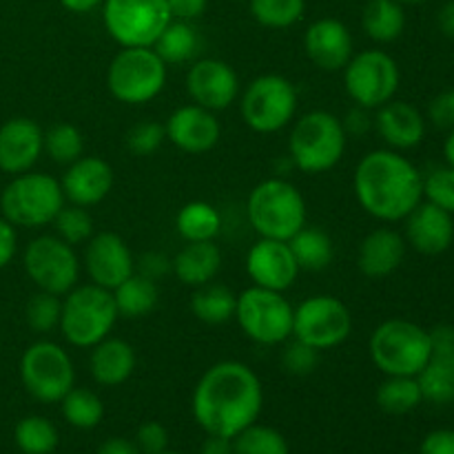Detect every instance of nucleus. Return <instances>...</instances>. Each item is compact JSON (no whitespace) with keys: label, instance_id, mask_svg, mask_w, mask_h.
Wrapping results in <instances>:
<instances>
[{"label":"nucleus","instance_id":"obj_1","mask_svg":"<svg viewBox=\"0 0 454 454\" xmlns=\"http://www.w3.org/2000/svg\"><path fill=\"white\" fill-rule=\"evenodd\" d=\"M264 408V388L253 368L226 359L200 377L191 397L195 421L207 434L233 439L255 424Z\"/></svg>","mask_w":454,"mask_h":454},{"label":"nucleus","instance_id":"obj_2","mask_svg":"<svg viewBox=\"0 0 454 454\" xmlns=\"http://www.w3.org/2000/svg\"><path fill=\"white\" fill-rule=\"evenodd\" d=\"M353 191L368 215L393 224L424 200V176L402 151L375 149L355 167Z\"/></svg>","mask_w":454,"mask_h":454},{"label":"nucleus","instance_id":"obj_3","mask_svg":"<svg viewBox=\"0 0 454 454\" xmlns=\"http://www.w3.org/2000/svg\"><path fill=\"white\" fill-rule=\"evenodd\" d=\"M348 145L341 118L331 111H309L295 120L288 136V160L306 176H322L341 162Z\"/></svg>","mask_w":454,"mask_h":454},{"label":"nucleus","instance_id":"obj_4","mask_svg":"<svg viewBox=\"0 0 454 454\" xmlns=\"http://www.w3.org/2000/svg\"><path fill=\"white\" fill-rule=\"evenodd\" d=\"M306 215L304 195L284 177H266L248 193V224L260 238L288 242L301 226H306Z\"/></svg>","mask_w":454,"mask_h":454},{"label":"nucleus","instance_id":"obj_5","mask_svg":"<svg viewBox=\"0 0 454 454\" xmlns=\"http://www.w3.org/2000/svg\"><path fill=\"white\" fill-rule=\"evenodd\" d=\"M118 317L114 293L89 282L62 295L58 331L74 348H93L111 335Z\"/></svg>","mask_w":454,"mask_h":454},{"label":"nucleus","instance_id":"obj_6","mask_svg":"<svg viewBox=\"0 0 454 454\" xmlns=\"http://www.w3.org/2000/svg\"><path fill=\"white\" fill-rule=\"evenodd\" d=\"M372 364L386 377H417L433 355L430 333L411 319H386L368 340Z\"/></svg>","mask_w":454,"mask_h":454},{"label":"nucleus","instance_id":"obj_7","mask_svg":"<svg viewBox=\"0 0 454 454\" xmlns=\"http://www.w3.org/2000/svg\"><path fill=\"white\" fill-rule=\"evenodd\" d=\"M65 204L60 180L49 173L27 171L13 176L0 195L3 217L20 229H43L53 224Z\"/></svg>","mask_w":454,"mask_h":454},{"label":"nucleus","instance_id":"obj_8","mask_svg":"<svg viewBox=\"0 0 454 454\" xmlns=\"http://www.w3.org/2000/svg\"><path fill=\"white\" fill-rule=\"evenodd\" d=\"M106 87L122 105H146L167 87V62L153 47H122L106 69Z\"/></svg>","mask_w":454,"mask_h":454},{"label":"nucleus","instance_id":"obj_9","mask_svg":"<svg viewBox=\"0 0 454 454\" xmlns=\"http://www.w3.org/2000/svg\"><path fill=\"white\" fill-rule=\"evenodd\" d=\"M238 100L244 124L262 136H273L293 124L300 106V93L284 75L264 74L251 80Z\"/></svg>","mask_w":454,"mask_h":454},{"label":"nucleus","instance_id":"obj_10","mask_svg":"<svg viewBox=\"0 0 454 454\" xmlns=\"http://www.w3.org/2000/svg\"><path fill=\"white\" fill-rule=\"evenodd\" d=\"M293 313L295 306L284 297V293L248 286L238 293L233 319L255 344L279 346L293 337Z\"/></svg>","mask_w":454,"mask_h":454},{"label":"nucleus","instance_id":"obj_11","mask_svg":"<svg viewBox=\"0 0 454 454\" xmlns=\"http://www.w3.org/2000/svg\"><path fill=\"white\" fill-rule=\"evenodd\" d=\"M20 381L40 403H60L75 386L71 355L56 341H34L20 357Z\"/></svg>","mask_w":454,"mask_h":454},{"label":"nucleus","instance_id":"obj_12","mask_svg":"<svg viewBox=\"0 0 454 454\" xmlns=\"http://www.w3.org/2000/svg\"><path fill=\"white\" fill-rule=\"evenodd\" d=\"M102 20L120 47H153L173 16L167 0H102Z\"/></svg>","mask_w":454,"mask_h":454},{"label":"nucleus","instance_id":"obj_13","mask_svg":"<svg viewBox=\"0 0 454 454\" xmlns=\"http://www.w3.org/2000/svg\"><path fill=\"white\" fill-rule=\"evenodd\" d=\"M402 84L397 60L384 49H366L344 67V89L357 106L372 111L393 100Z\"/></svg>","mask_w":454,"mask_h":454},{"label":"nucleus","instance_id":"obj_14","mask_svg":"<svg viewBox=\"0 0 454 454\" xmlns=\"http://www.w3.org/2000/svg\"><path fill=\"white\" fill-rule=\"evenodd\" d=\"M350 333H353V313L340 297L310 295L295 306L293 340L304 341L319 353L341 346Z\"/></svg>","mask_w":454,"mask_h":454},{"label":"nucleus","instance_id":"obj_15","mask_svg":"<svg viewBox=\"0 0 454 454\" xmlns=\"http://www.w3.org/2000/svg\"><path fill=\"white\" fill-rule=\"evenodd\" d=\"M22 264L38 291L53 293L58 297L78 286L80 269H82L74 247L58 235H38L31 239L22 255Z\"/></svg>","mask_w":454,"mask_h":454},{"label":"nucleus","instance_id":"obj_16","mask_svg":"<svg viewBox=\"0 0 454 454\" xmlns=\"http://www.w3.org/2000/svg\"><path fill=\"white\" fill-rule=\"evenodd\" d=\"M186 93L193 105L204 106L208 111H224L233 102H238L239 78L229 62L220 58H202L193 62L186 74Z\"/></svg>","mask_w":454,"mask_h":454},{"label":"nucleus","instance_id":"obj_17","mask_svg":"<svg viewBox=\"0 0 454 454\" xmlns=\"http://www.w3.org/2000/svg\"><path fill=\"white\" fill-rule=\"evenodd\" d=\"M84 270L91 284L114 291L136 273V257L118 233L102 231L84 247Z\"/></svg>","mask_w":454,"mask_h":454},{"label":"nucleus","instance_id":"obj_18","mask_svg":"<svg viewBox=\"0 0 454 454\" xmlns=\"http://www.w3.org/2000/svg\"><path fill=\"white\" fill-rule=\"evenodd\" d=\"M244 264L253 286L269 288V291H288L300 275L295 255L288 242L282 239L260 238L248 248Z\"/></svg>","mask_w":454,"mask_h":454},{"label":"nucleus","instance_id":"obj_19","mask_svg":"<svg viewBox=\"0 0 454 454\" xmlns=\"http://www.w3.org/2000/svg\"><path fill=\"white\" fill-rule=\"evenodd\" d=\"M164 133L176 149L189 155H204L215 149L220 142L222 124L213 111L191 102L168 115L164 122Z\"/></svg>","mask_w":454,"mask_h":454},{"label":"nucleus","instance_id":"obj_20","mask_svg":"<svg viewBox=\"0 0 454 454\" xmlns=\"http://www.w3.org/2000/svg\"><path fill=\"white\" fill-rule=\"evenodd\" d=\"M44 153V131L31 118H12L0 127V171L20 176Z\"/></svg>","mask_w":454,"mask_h":454},{"label":"nucleus","instance_id":"obj_21","mask_svg":"<svg viewBox=\"0 0 454 454\" xmlns=\"http://www.w3.org/2000/svg\"><path fill=\"white\" fill-rule=\"evenodd\" d=\"M114 168L106 160L98 155H82L67 167L60 177L62 193L69 204L75 207H96L114 189Z\"/></svg>","mask_w":454,"mask_h":454},{"label":"nucleus","instance_id":"obj_22","mask_svg":"<svg viewBox=\"0 0 454 454\" xmlns=\"http://www.w3.org/2000/svg\"><path fill=\"white\" fill-rule=\"evenodd\" d=\"M304 51L322 71H344L355 56L353 35L337 18H319L304 34Z\"/></svg>","mask_w":454,"mask_h":454},{"label":"nucleus","instance_id":"obj_23","mask_svg":"<svg viewBox=\"0 0 454 454\" xmlns=\"http://www.w3.org/2000/svg\"><path fill=\"white\" fill-rule=\"evenodd\" d=\"M403 239L421 255H442L454 242V215L421 200L406 217Z\"/></svg>","mask_w":454,"mask_h":454},{"label":"nucleus","instance_id":"obj_24","mask_svg":"<svg viewBox=\"0 0 454 454\" xmlns=\"http://www.w3.org/2000/svg\"><path fill=\"white\" fill-rule=\"evenodd\" d=\"M372 118L377 136L393 151H411L426 137V118L415 105L406 100H390L375 109Z\"/></svg>","mask_w":454,"mask_h":454},{"label":"nucleus","instance_id":"obj_25","mask_svg":"<svg viewBox=\"0 0 454 454\" xmlns=\"http://www.w3.org/2000/svg\"><path fill=\"white\" fill-rule=\"evenodd\" d=\"M406 239L399 231L381 226L362 239L357 251L359 273L368 279H386L403 264Z\"/></svg>","mask_w":454,"mask_h":454},{"label":"nucleus","instance_id":"obj_26","mask_svg":"<svg viewBox=\"0 0 454 454\" xmlns=\"http://www.w3.org/2000/svg\"><path fill=\"white\" fill-rule=\"evenodd\" d=\"M137 355L136 348L129 344L127 340L120 337H106L100 344L91 348V357H89V372H91L93 381L105 388H118L124 381L131 380L133 371H136Z\"/></svg>","mask_w":454,"mask_h":454},{"label":"nucleus","instance_id":"obj_27","mask_svg":"<svg viewBox=\"0 0 454 454\" xmlns=\"http://www.w3.org/2000/svg\"><path fill=\"white\" fill-rule=\"evenodd\" d=\"M222 269V251L215 242H186L173 257V275L180 284L200 288L213 282Z\"/></svg>","mask_w":454,"mask_h":454},{"label":"nucleus","instance_id":"obj_28","mask_svg":"<svg viewBox=\"0 0 454 454\" xmlns=\"http://www.w3.org/2000/svg\"><path fill=\"white\" fill-rule=\"evenodd\" d=\"M362 29L372 43L390 44L406 29V12L397 0H368L362 13Z\"/></svg>","mask_w":454,"mask_h":454},{"label":"nucleus","instance_id":"obj_29","mask_svg":"<svg viewBox=\"0 0 454 454\" xmlns=\"http://www.w3.org/2000/svg\"><path fill=\"white\" fill-rule=\"evenodd\" d=\"M111 293H114L118 315L124 319L146 317V315L153 313L160 300L158 284L140 273H133Z\"/></svg>","mask_w":454,"mask_h":454},{"label":"nucleus","instance_id":"obj_30","mask_svg":"<svg viewBox=\"0 0 454 454\" xmlns=\"http://www.w3.org/2000/svg\"><path fill=\"white\" fill-rule=\"evenodd\" d=\"M288 247L295 255L300 270H324L331 266L333 257H335L331 235L317 226H301L288 239Z\"/></svg>","mask_w":454,"mask_h":454},{"label":"nucleus","instance_id":"obj_31","mask_svg":"<svg viewBox=\"0 0 454 454\" xmlns=\"http://www.w3.org/2000/svg\"><path fill=\"white\" fill-rule=\"evenodd\" d=\"M238 295L224 284H204L191 295V313L208 326H220L235 317Z\"/></svg>","mask_w":454,"mask_h":454},{"label":"nucleus","instance_id":"obj_32","mask_svg":"<svg viewBox=\"0 0 454 454\" xmlns=\"http://www.w3.org/2000/svg\"><path fill=\"white\" fill-rule=\"evenodd\" d=\"M176 229L184 242H211L222 231V215L213 204L195 200L177 211Z\"/></svg>","mask_w":454,"mask_h":454},{"label":"nucleus","instance_id":"obj_33","mask_svg":"<svg viewBox=\"0 0 454 454\" xmlns=\"http://www.w3.org/2000/svg\"><path fill=\"white\" fill-rule=\"evenodd\" d=\"M153 49L167 65H182L198 53L200 35L191 22L171 20L155 40Z\"/></svg>","mask_w":454,"mask_h":454},{"label":"nucleus","instance_id":"obj_34","mask_svg":"<svg viewBox=\"0 0 454 454\" xmlns=\"http://www.w3.org/2000/svg\"><path fill=\"white\" fill-rule=\"evenodd\" d=\"M424 402L417 377H386L377 388V406L386 415H408Z\"/></svg>","mask_w":454,"mask_h":454},{"label":"nucleus","instance_id":"obj_35","mask_svg":"<svg viewBox=\"0 0 454 454\" xmlns=\"http://www.w3.org/2000/svg\"><path fill=\"white\" fill-rule=\"evenodd\" d=\"M13 442L22 454H51L58 448L60 434L47 417L29 415L16 424Z\"/></svg>","mask_w":454,"mask_h":454},{"label":"nucleus","instance_id":"obj_36","mask_svg":"<svg viewBox=\"0 0 454 454\" xmlns=\"http://www.w3.org/2000/svg\"><path fill=\"white\" fill-rule=\"evenodd\" d=\"M60 411L69 426L78 430H91L100 426L102 417H105V403L93 390L74 386L60 402Z\"/></svg>","mask_w":454,"mask_h":454},{"label":"nucleus","instance_id":"obj_37","mask_svg":"<svg viewBox=\"0 0 454 454\" xmlns=\"http://www.w3.org/2000/svg\"><path fill=\"white\" fill-rule=\"evenodd\" d=\"M44 153L53 162L69 167L84 155V136L75 124L58 122L44 131Z\"/></svg>","mask_w":454,"mask_h":454},{"label":"nucleus","instance_id":"obj_38","mask_svg":"<svg viewBox=\"0 0 454 454\" xmlns=\"http://www.w3.org/2000/svg\"><path fill=\"white\" fill-rule=\"evenodd\" d=\"M248 7L266 29H288L304 18L306 0H248Z\"/></svg>","mask_w":454,"mask_h":454},{"label":"nucleus","instance_id":"obj_39","mask_svg":"<svg viewBox=\"0 0 454 454\" xmlns=\"http://www.w3.org/2000/svg\"><path fill=\"white\" fill-rule=\"evenodd\" d=\"M231 442H233V454H291L286 437L279 430L257 421L235 434Z\"/></svg>","mask_w":454,"mask_h":454},{"label":"nucleus","instance_id":"obj_40","mask_svg":"<svg viewBox=\"0 0 454 454\" xmlns=\"http://www.w3.org/2000/svg\"><path fill=\"white\" fill-rule=\"evenodd\" d=\"M62 315V297L53 295V293L38 291L35 295L29 297L25 306V319L27 326L34 333L47 335V333L56 331L60 326Z\"/></svg>","mask_w":454,"mask_h":454},{"label":"nucleus","instance_id":"obj_41","mask_svg":"<svg viewBox=\"0 0 454 454\" xmlns=\"http://www.w3.org/2000/svg\"><path fill=\"white\" fill-rule=\"evenodd\" d=\"M53 226H56L58 238L65 239L71 247L87 244L93 235L91 215L87 213V208L75 207V204H69V207L65 204L53 220Z\"/></svg>","mask_w":454,"mask_h":454},{"label":"nucleus","instance_id":"obj_42","mask_svg":"<svg viewBox=\"0 0 454 454\" xmlns=\"http://www.w3.org/2000/svg\"><path fill=\"white\" fill-rule=\"evenodd\" d=\"M424 200L454 215V168L450 164L434 167L424 176Z\"/></svg>","mask_w":454,"mask_h":454},{"label":"nucleus","instance_id":"obj_43","mask_svg":"<svg viewBox=\"0 0 454 454\" xmlns=\"http://www.w3.org/2000/svg\"><path fill=\"white\" fill-rule=\"evenodd\" d=\"M124 142H127V149L131 155H136V158H149V155L160 151V146L167 142L164 124L153 122V120H145V122L133 124V127L129 129Z\"/></svg>","mask_w":454,"mask_h":454},{"label":"nucleus","instance_id":"obj_44","mask_svg":"<svg viewBox=\"0 0 454 454\" xmlns=\"http://www.w3.org/2000/svg\"><path fill=\"white\" fill-rule=\"evenodd\" d=\"M319 364V350H315L313 346L304 344L300 340H293L291 344H286L282 353V366L288 375L293 377H306L317 368Z\"/></svg>","mask_w":454,"mask_h":454},{"label":"nucleus","instance_id":"obj_45","mask_svg":"<svg viewBox=\"0 0 454 454\" xmlns=\"http://www.w3.org/2000/svg\"><path fill=\"white\" fill-rule=\"evenodd\" d=\"M136 446L142 454L168 450V430L160 421H145L136 433Z\"/></svg>","mask_w":454,"mask_h":454},{"label":"nucleus","instance_id":"obj_46","mask_svg":"<svg viewBox=\"0 0 454 454\" xmlns=\"http://www.w3.org/2000/svg\"><path fill=\"white\" fill-rule=\"evenodd\" d=\"M428 120L437 129L452 131L454 129V89H443L430 100Z\"/></svg>","mask_w":454,"mask_h":454},{"label":"nucleus","instance_id":"obj_47","mask_svg":"<svg viewBox=\"0 0 454 454\" xmlns=\"http://www.w3.org/2000/svg\"><path fill=\"white\" fill-rule=\"evenodd\" d=\"M136 273L145 275V278L153 279V282L158 284L160 279H164L168 273H173V260L160 251H149L145 253L140 260H136Z\"/></svg>","mask_w":454,"mask_h":454},{"label":"nucleus","instance_id":"obj_48","mask_svg":"<svg viewBox=\"0 0 454 454\" xmlns=\"http://www.w3.org/2000/svg\"><path fill=\"white\" fill-rule=\"evenodd\" d=\"M419 454H454V430L439 428L426 434Z\"/></svg>","mask_w":454,"mask_h":454},{"label":"nucleus","instance_id":"obj_49","mask_svg":"<svg viewBox=\"0 0 454 454\" xmlns=\"http://www.w3.org/2000/svg\"><path fill=\"white\" fill-rule=\"evenodd\" d=\"M341 124H344V131L348 137H362L372 129V118L371 114H368V109L355 105L353 109L341 118Z\"/></svg>","mask_w":454,"mask_h":454},{"label":"nucleus","instance_id":"obj_50","mask_svg":"<svg viewBox=\"0 0 454 454\" xmlns=\"http://www.w3.org/2000/svg\"><path fill=\"white\" fill-rule=\"evenodd\" d=\"M16 251H18L16 226L0 215V270H3L4 266L12 264L13 257H16Z\"/></svg>","mask_w":454,"mask_h":454},{"label":"nucleus","instance_id":"obj_51","mask_svg":"<svg viewBox=\"0 0 454 454\" xmlns=\"http://www.w3.org/2000/svg\"><path fill=\"white\" fill-rule=\"evenodd\" d=\"M168 9H171L173 20H195L202 16L208 7V0H167Z\"/></svg>","mask_w":454,"mask_h":454},{"label":"nucleus","instance_id":"obj_52","mask_svg":"<svg viewBox=\"0 0 454 454\" xmlns=\"http://www.w3.org/2000/svg\"><path fill=\"white\" fill-rule=\"evenodd\" d=\"M96 454H142V452L137 450L136 442H131V439L111 437L100 443V448H98Z\"/></svg>","mask_w":454,"mask_h":454},{"label":"nucleus","instance_id":"obj_53","mask_svg":"<svg viewBox=\"0 0 454 454\" xmlns=\"http://www.w3.org/2000/svg\"><path fill=\"white\" fill-rule=\"evenodd\" d=\"M437 27L443 38L454 40V0H448L437 12Z\"/></svg>","mask_w":454,"mask_h":454},{"label":"nucleus","instance_id":"obj_54","mask_svg":"<svg viewBox=\"0 0 454 454\" xmlns=\"http://www.w3.org/2000/svg\"><path fill=\"white\" fill-rule=\"evenodd\" d=\"M200 454H233V442L226 437H217V434H207Z\"/></svg>","mask_w":454,"mask_h":454},{"label":"nucleus","instance_id":"obj_55","mask_svg":"<svg viewBox=\"0 0 454 454\" xmlns=\"http://www.w3.org/2000/svg\"><path fill=\"white\" fill-rule=\"evenodd\" d=\"M67 12L71 13H89L102 4V0H58Z\"/></svg>","mask_w":454,"mask_h":454},{"label":"nucleus","instance_id":"obj_56","mask_svg":"<svg viewBox=\"0 0 454 454\" xmlns=\"http://www.w3.org/2000/svg\"><path fill=\"white\" fill-rule=\"evenodd\" d=\"M443 158H446V164H450L454 168V129L448 133L446 142H443Z\"/></svg>","mask_w":454,"mask_h":454},{"label":"nucleus","instance_id":"obj_57","mask_svg":"<svg viewBox=\"0 0 454 454\" xmlns=\"http://www.w3.org/2000/svg\"><path fill=\"white\" fill-rule=\"evenodd\" d=\"M402 4H421V3H428V0H397Z\"/></svg>","mask_w":454,"mask_h":454},{"label":"nucleus","instance_id":"obj_58","mask_svg":"<svg viewBox=\"0 0 454 454\" xmlns=\"http://www.w3.org/2000/svg\"><path fill=\"white\" fill-rule=\"evenodd\" d=\"M158 454H182V452H176V450H164V452H158Z\"/></svg>","mask_w":454,"mask_h":454},{"label":"nucleus","instance_id":"obj_59","mask_svg":"<svg viewBox=\"0 0 454 454\" xmlns=\"http://www.w3.org/2000/svg\"><path fill=\"white\" fill-rule=\"evenodd\" d=\"M235 3H244V0H235Z\"/></svg>","mask_w":454,"mask_h":454},{"label":"nucleus","instance_id":"obj_60","mask_svg":"<svg viewBox=\"0 0 454 454\" xmlns=\"http://www.w3.org/2000/svg\"><path fill=\"white\" fill-rule=\"evenodd\" d=\"M452 65H454V60H452Z\"/></svg>","mask_w":454,"mask_h":454}]
</instances>
